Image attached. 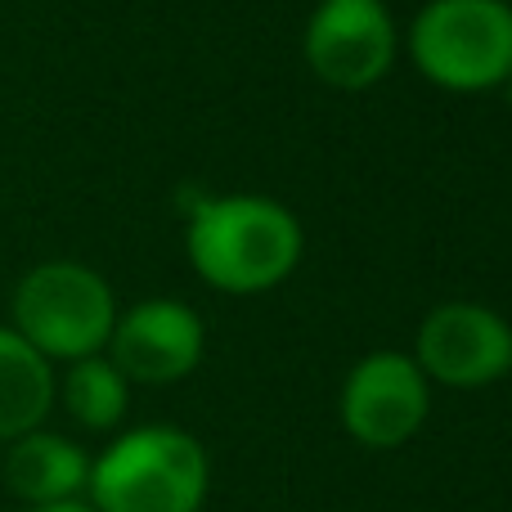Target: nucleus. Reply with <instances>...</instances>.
I'll return each mask as SVG.
<instances>
[{
	"instance_id": "obj_1",
	"label": "nucleus",
	"mask_w": 512,
	"mask_h": 512,
	"mask_svg": "<svg viewBox=\"0 0 512 512\" xmlns=\"http://www.w3.org/2000/svg\"><path fill=\"white\" fill-rule=\"evenodd\" d=\"M189 265L216 292L252 297L270 292L297 270L301 225L283 203L261 194L207 198L189 216Z\"/></svg>"
},
{
	"instance_id": "obj_2",
	"label": "nucleus",
	"mask_w": 512,
	"mask_h": 512,
	"mask_svg": "<svg viewBox=\"0 0 512 512\" xmlns=\"http://www.w3.org/2000/svg\"><path fill=\"white\" fill-rule=\"evenodd\" d=\"M212 468L198 436L153 423L122 432L90 459L86 495L95 512H203Z\"/></svg>"
},
{
	"instance_id": "obj_3",
	"label": "nucleus",
	"mask_w": 512,
	"mask_h": 512,
	"mask_svg": "<svg viewBox=\"0 0 512 512\" xmlns=\"http://www.w3.org/2000/svg\"><path fill=\"white\" fill-rule=\"evenodd\" d=\"M14 333L45 360H86L104 355L117 324L113 288L99 270L81 261H45L27 270L14 288Z\"/></svg>"
},
{
	"instance_id": "obj_4",
	"label": "nucleus",
	"mask_w": 512,
	"mask_h": 512,
	"mask_svg": "<svg viewBox=\"0 0 512 512\" xmlns=\"http://www.w3.org/2000/svg\"><path fill=\"white\" fill-rule=\"evenodd\" d=\"M414 68L441 90H490L512 72L508 0H427L409 32Z\"/></svg>"
},
{
	"instance_id": "obj_5",
	"label": "nucleus",
	"mask_w": 512,
	"mask_h": 512,
	"mask_svg": "<svg viewBox=\"0 0 512 512\" xmlns=\"http://www.w3.org/2000/svg\"><path fill=\"white\" fill-rule=\"evenodd\" d=\"M342 427L369 450H400L427 423L432 391L405 351H373L342 382Z\"/></svg>"
},
{
	"instance_id": "obj_6",
	"label": "nucleus",
	"mask_w": 512,
	"mask_h": 512,
	"mask_svg": "<svg viewBox=\"0 0 512 512\" xmlns=\"http://www.w3.org/2000/svg\"><path fill=\"white\" fill-rule=\"evenodd\" d=\"M414 364L441 387H490L512 373V324L477 301H445L418 328Z\"/></svg>"
},
{
	"instance_id": "obj_7",
	"label": "nucleus",
	"mask_w": 512,
	"mask_h": 512,
	"mask_svg": "<svg viewBox=\"0 0 512 512\" xmlns=\"http://www.w3.org/2000/svg\"><path fill=\"white\" fill-rule=\"evenodd\" d=\"M306 63L337 90L382 81L396 59V23L382 0H319L306 23Z\"/></svg>"
},
{
	"instance_id": "obj_8",
	"label": "nucleus",
	"mask_w": 512,
	"mask_h": 512,
	"mask_svg": "<svg viewBox=\"0 0 512 512\" xmlns=\"http://www.w3.org/2000/svg\"><path fill=\"white\" fill-rule=\"evenodd\" d=\"M203 319L194 306L171 297H153L117 315L113 337H108V360L122 369L126 382H149V387H167L180 382L203 364Z\"/></svg>"
},
{
	"instance_id": "obj_9",
	"label": "nucleus",
	"mask_w": 512,
	"mask_h": 512,
	"mask_svg": "<svg viewBox=\"0 0 512 512\" xmlns=\"http://www.w3.org/2000/svg\"><path fill=\"white\" fill-rule=\"evenodd\" d=\"M90 481V454L77 441L59 432H27L18 441H9L5 454V486L14 499H23L27 508L45 504H68V499L86 495Z\"/></svg>"
},
{
	"instance_id": "obj_10",
	"label": "nucleus",
	"mask_w": 512,
	"mask_h": 512,
	"mask_svg": "<svg viewBox=\"0 0 512 512\" xmlns=\"http://www.w3.org/2000/svg\"><path fill=\"white\" fill-rule=\"evenodd\" d=\"M54 405V364L0 324V441L36 432Z\"/></svg>"
},
{
	"instance_id": "obj_11",
	"label": "nucleus",
	"mask_w": 512,
	"mask_h": 512,
	"mask_svg": "<svg viewBox=\"0 0 512 512\" xmlns=\"http://www.w3.org/2000/svg\"><path fill=\"white\" fill-rule=\"evenodd\" d=\"M68 414L77 418L86 432H113L126 418V400H131V382L122 378L108 355H86V360H72L63 373L59 387Z\"/></svg>"
},
{
	"instance_id": "obj_12",
	"label": "nucleus",
	"mask_w": 512,
	"mask_h": 512,
	"mask_svg": "<svg viewBox=\"0 0 512 512\" xmlns=\"http://www.w3.org/2000/svg\"><path fill=\"white\" fill-rule=\"evenodd\" d=\"M27 512H95L86 499H68V504H45V508H27Z\"/></svg>"
},
{
	"instance_id": "obj_13",
	"label": "nucleus",
	"mask_w": 512,
	"mask_h": 512,
	"mask_svg": "<svg viewBox=\"0 0 512 512\" xmlns=\"http://www.w3.org/2000/svg\"><path fill=\"white\" fill-rule=\"evenodd\" d=\"M504 86H508V104H512V72H508V81H504Z\"/></svg>"
}]
</instances>
